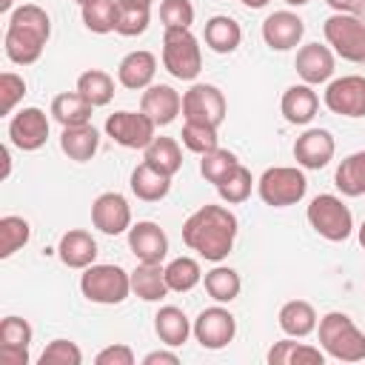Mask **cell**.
Here are the masks:
<instances>
[{
	"instance_id": "cell-26",
	"label": "cell",
	"mask_w": 365,
	"mask_h": 365,
	"mask_svg": "<svg viewBox=\"0 0 365 365\" xmlns=\"http://www.w3.org/2000/svg\"><path fill=\"white\" fill-rule=\"evenodd\" d=\"M279 328L288 334V336H294V339H302V336H308V334H314L317 331V311H314V305L311 302H305V299H291V302H285L282 308H279Z\"/></svg>"
},
{
	"instance_id": "cell-50",
	"label": "cell",
	"mask_w": 365,
	"mask_h": 365,
	"mask_svg": "<svg viewBox=\"0 0 365 365\" xmlns=\"http://www.w3.org/2000/svg\"><path fill=\"white\" fill-rule=\"evenodd\" d=\"M0 157H3V180L9 177V171H11V157H9V148H3L0 151Z\"/></svg>"
},
{
	"instance_id": "cell-54",
	"label": "cell",
	"mask_w": 365,
	"mask_h": 365,
	"mask_svg": "<svg viewBox=\"0 0 365 365\" xmlns=\"http://www.w3.org/2000/svg\"><path fill=\"white\" fill-rule=\"evenodd\" d=\"M288 6H305V3H311V0H285Z\"/></svg>"
},
{
	"instance_id": "cell-44",
	"label": "cell",
	"mask_w": 365,
	"mask_h": 365,
	"mask_svg": "<svg viewBox=\"0 0 365 365\" xmlns=\"http://www.w3.org/2000/svg\"><path fill=\"white\" fill-rule=\"evenodd\" d=\"M23 94H26V80L14 71H3L0 74V111L11 114L14 106L23 100Z\"/></svg>"
},
{
	"instance_id": "cell-49",
	"label": "cell",
	"mask_w": 365,
	"mask_h": 365,
	"mask_svg": "<svg viewBox=\"0 0 365 365\" xmlns=\"http://www.w3.org/2000/svg\"><path fill=\"white\" fill-rule=\"evenodd\" d=\"M334 11H339V14H359V11H365V0H325Z\"/></svg>"
},
{
	"instance_id": "cell-36",
	"label": "cell",
	"mask_w": 365,
	"mask_h": 365,
	"mask_svg": "<svg viewBox=\"0 0 365 365\" xmlns=\"http://www.w3.org/2000/svg\"><path fill=\"white\" fill-rule=\"evenodd\" d=\"M165 282L171 291L177 294H185L191 288H197L202 282V271H200V262L194 257H174L168 265H165Z\"/></svg>"
},
{
	"instance_id": "cell-56",
	"label": "cell",
	"mask_w": 365,
	"mask_h": 365,
	"mask_svg": "<svg viewBox=\"0 0 365 365\" xmlns=\"http://www.w3.org/2000/svg\"><path fill=\"white\" fill-rule=\"evenodd\" d=\"M134 3H148V6H151V0H134Z\"/></svg>"
},
{
	"instance_id": "cell-47",
	"label": "cell",
	"mask_w": 365,
	"mask_h": 365,
	"mask_svg": "<svg viewBox=\"0 0 365 365\" xmlns=\"http://www.w3.org/2000/svg\"><path fill=\"white\" fill-rule=\"evenodd\" d=\"M29 348L23 345H0V365H26Z\"/></svg>"
},
{
	"instance_id": "cell-43",
	"label": "cell",
	"mask_w": 365,
	"mask_h": 365,
	"mask_svg": "<svg viewBox=\"0 0 365 365\" xmlns=\"http://www.w3.org/2000/svg\"><path fill=\"white\" fill-rule=\"evenodd\" d=\"M160 20L165 29H191V23H194L191 0H163L160 3Z\"/></svg>"
},
{
	"instance_id": "cell-27",
	"label": "cell",
	"mask_w": 365,
	"mask_h": 365,
	"mask_svg": "<svg viewBox=\"0 0 365 365\" xmlns=\"http://www.w3.org/2000/svg\"><path fill=\"white\" fill-rule=\"evenodd\" d=\"M271 365H322L325 362V351L305 345V342H294V336L279 339L271 345L268 356Z\"/></svg>"
},
{
	"instance_id": "cell-1",
	"label": "cell",
	"mask_w": 365,
	"mask_h": 365,
	"mask_svg": "<svg viewBox=\"0 0 365 365\" xmlns=\"http://www.w3.org/2000/svg\"><path fill=\"white\" fill-rule=\"evenodd\" d=\"M237 217L225 205H202L182 222V242L208 262H222L237 240Z\"/></svg>"
},
{
	"instance_id": "cell-10",
	"label": "cell",
	"mask_w": 365,
	"mask_h": 365,
	"mask_svg": "<svg viewBox=\"0 0 365 365\" xmlns=\"http://www.w3.org/2000/svg\"><path fill=\"white\" fill-rule=\"evenodd\" d=\"M237 336V319L228 308L220 305H211V308H202L194 319V339L208 348V351H220L225 348L228 342H234Z\"/></svg>"
},
{
	"instance_id": "cell-14",
	"label": "cell",
	"mask_w": 365,
	"mask_h": 365,
	"mask_svg": "<svg viewBox=\"0 0 365 365\" xmlns=\"http://www.w3.org/2000/svg\"><path fill=\"white\" fill-rule=\"evenodd\" d=\"M91 222L97 231L117 237L123 231L131 228V205L123 194L117 191H106L91 202Z\"/></svg>"
},
{
	"instance_id": "cell-19",
	"label": "cell",
	"mask_w": 365,
	"mask_h": 365,
	"mask_svg": "<svg viewBox=\"0 0 365 365\" xmlns=\"http://www.w3.org/2000/svg\"><path fill=\"white\" fill-rule=\"evenodd\" d=\"M128 248L140 262H163L168 254V237L157 222L143 220L128 228Z\"/></svg>"
},
{
	"instance_id": "cell-37",
	"label": "cell",
	"mask_w": 365,
	"mask_h": 365,
	"mask_svg": "<svg viewBox=\"0 0 365 365\" xmlns=\"http://www.w3.org/2000/svg\"><path fill=\"white\" fill-rule=\"evenodd\" d=\"M31 237V225L29 220L17 217V214H6L0 217V257L9 259L14 251H20Z\"/></svg>"
},
{
	"instance_id": "cell-12",
	"label": "cell",
	"mask_w": 365,
	"mask_h": 365,
	"mask_svg": "<svg viewBox=\"0 0 365 365\" xmlns=\"http://www.w3.org/2000/svg\"><path fill=\"white\" fill-rule=\"evenodd\" d=\"M322 100H325V108L339 117H365V77L345 74L331 80Z\"/></svg>"
},
{
	"instance_id": "cell-35",
	"label": "cell",
	"mask_w": 365,
	"mask_h": 365,
	"mask_svg": "<svg viewBox=\"0 0 365 365\" xmlns=\"http://www.w3.org/2000/svg\"><path fill=\"white\" fill-rule=\"evenodd\" d=\"M77 91L97 108V106H108L114 97V80L111 74L100 71V68H88L77 77Z\"/></svg>"
},
{
	"instance_id": "cell-3",
	"label": "cell",
	"mask_w": 365,
	"mask_h": 365,
	"mask_svg": "<svg viewBox=\"0 0 365 365\" xmlns=\"http://www.w3.org/2000/svg\"><path fill=\"white\" fill-rule=\"evenodd\" d=\"M319 345L328 356L339 362H362L365 359V334L356 328V322L342 311H328L317 322Z\"/></svg>"
},
{
	"instance_id": "cell-18",
	"label": "cell",
	"mask_w": 365,
	"mask_h": 365,
	"mask_svg": "<svg viewBox=\"0 0 365 365\" xmlns=\"http://www.w3.org/2000/svg\"><path fill=\"white\" fill-rule=\"evenodd\" d=\"M140 111L160 128L177 120V114L182 111V97L165 83H151L140 97Z\"/></svg>"
},
{
	"instance_id": "cell-32",
	"label": "cell",
	"mask_w": 365,
	"mask_h": 365,
	"mask_svg": "<svg viewBox=\"0 0 365 365\" xmlns=\"http://www.w3.org/2000/svg\"><path fill=\"white\" fill-rule=\"evenodd\" d=\"M334 185L345 197H362L365 194V151H354L336 165Z\"/></svg>"
},
{
	"instance_id": "cell-15",
	"label": "cell",
	"mask_w": 365,
	"mask_h": 365,
	"mask_svg": "<svg viewBox=\"0 0 365 365\" xmlns=\"http://www.w3.org/2000/svg\"><path fill=\"white\" fill-rule=\"evenodd\" d=\"M334 151H336V143L328 128H308L294 143V160L308 171L325 168L334 160Z\"/></svg>"
},
{
	"instance_id": "cell-30",
	"label": "cell",
	"mask_w": 365,
	"mask_h": 365,
	"mask_svg": "<svg viewBox=\"0 0 365 365\" xmlns=\"http://www.w3.org/2000/svg\"><path fill=\"white\" fill-rule=\"evenodd\" d=\"M94 106L80 94V91H63L51 100V117L66 128V125H83L91 123Z\"/></svg>"
},
{
	"instance_id": "cell-31",
	"label": "cell",
	"mask_w": 365,
	"mask_h": 365,
	"mask_svg": "<svg viewBox=\"0 0 365 365\" xmlns=\"http://www.w3.org/2000/svg\"><path fill=\"white\" fill-rule=\"evenodd\" d=\"M143 160L168 177H174L182 168V151H180V143L174 137H154L143 148Z\"/></svg>"
},
{
	"instance_id": "cell-5",
	"label": "cell",
	"mask_w": 365,
	"mask_h": 365,
	"mask_svg": "<svg viewBox=\"0 0 365 365\" xmlns=\"http://www.w3.org/2000/svg\"><path fill=\"white\" fill-rule=\"evenodd\" d=\"M308 191V180L297 165H274L265 168L257 180V194L271 208H288L297 205Z\"/></svg>"
},
{
	"instance_id": "cell-53",
	"label": "cell",
	"mask_w": 365,
	"mask_h": 365,
	"mask_svg": "<svg viewBox=\"0 0 365 365\" xmlns=\"http://www.w3.org/2000/svg\"><path fill=\"white\" fill-rule=\"evenodd\" d=\"M359 245H362V248H365V222H362V225H359Z\"/></svg>"
},
{
	"instance_id": "cell-22",
	"label": "cell",
	"mask_w": 365,
	"mask_h": 365,
	"mask_svg": "<svg viewBox=\"0 0 365 365\" xmlns=\"http://www.w3.org/2000/svg\"><path fill=\"white\" fill-rule=\"evenodd\" d=\"M57 254H60L63 265L83 271V268L94 265V259H97V240L88 231H83V228H71V231H66L60 237Z\"/></svg>"
},
{
	"instance_id": "cell-25",
	"label": "cell",
	"mask_w": 365,
	"mask_h": 365,
	"mask_svg": "<svg viewBox=\"0 0 365 365\" xmlns=\"http://www.w3.org/2000/svg\"><path fill=\"white\" fill-rule=\"evenodd\" d=\"M131 291L145 302H160L171 291L165 282V268L160 262H140L131 271Z\"/></svg>"
},
{
	"instance_id": "cell-2",
	"label": "cell",
	"mask_w": 365,
	"mask_h": 365,
	"mask_svg": "<svg viewBox=\"0 0 365 365\" xmlns=\"http://www.w3.org/2000/svg\"><path fill=\"white\" fill-rule=\"evenodd\" d=\"M48 37H51V17L37 3H26L9 14L3 34L6 57L17 66H31L40 60Z\"/></svg>"
},
{
	"instance_id": "cell-24",
	"label": "cell",
	"mask_w": 365,
	"mask_h": 365,
	"mask_svg": "<svg viewBox=\"0 0 365 365\" xmlns=\"http://www.w3.org/2000/svg\"><path fill=\"white\" fill-rule=\"evenodd\" d=\"M60 148L68 160L74 163H86L97 154L100 148V134L91 123H83V125H66L63 134H60Z\"/></svg>"
},
{
	"instance_id": "cell-8",
	"label": "cell",
	"mask_w": 365,
	"mask_h": 365,
	"mask_svg": "<svg viewBox=\"0 0 365 365\" xmlns=\"http://www.w3.org/2000/svg\"><path fill=\"white\" fill-rule=\"evenodd\" d=\"M325 43L348 63H365V23L359 14H331L322 23Z\"/></svg>"
},
{
	"instance_id": "cell-7",
	"label": "cell",
	"mask_w": 365,
	"mask_h": 365,
	"mask_svg": "<svg viewBox=\"0 0 365 365\" xmlns=\"http://www.w3.org/2000/svg\"><path fill=\"white\" fill-rule=\"evenodd\" d=\"M163 66L177 80H194L202 68L200 40L191 29H165L163 34Z\"/></svg>"
},
{
	"instance_id": "cell-17",
	"label": "cell",
	"mask_w": 365,
	"mask_h": 365,
	"mask_svg": "<svg viewBox=\"0 0 365 365\" xmlns=\"http://www.w3.org/2000/svg\"><path fill=\"white\" fill-rule=\"evenodd\" d=\"M334 51L331 46H322V43H305L299 51H297V60H294V68L299 74L302 83L308 86H319V83H328L334 77Z\"/></svg>"
},
{
	"instance_id": "cell-40",
	"label": "cell",
	"mask_w": 365,
	"mask_h": 365,
	"mask_svg": "<svg viewBox=\"0 0 365 365\" xmlns=\"http://www.w3.org/2000/svg\"><path fill=\"white\" fill-rule=\"evenodd\" d=\"M251 188H254V177L245 165H237L220 185H217V194L222 202L228 205H237V202H245L251 197Z\"/></svg>"
},
{
	"instance_id": "cell-21",
	"label": "cell",
	"mask_w": 365,
	"mask_h": 365,
	"mask_svg": "<svg viewBox=\"0 0 365 365\" xmlns=\"http://www.w3.org/2000/svg\"><path fill=\"white\" fill-rule=\"evenodd\" d=\"M317 108H319V97L314 91V86L308 83H297V86H288L282 100H279V111L282 117L291 123V125H305L317 117Z\"/></svg>"
},
{
	"instance_id": "cell-23",
	"label": "cell",
	"mask_w": 365,
	"mask_h": 365,
	"mask_svg": "<svg viewBox=\"0 0 365 365\" xmlns=\"http://www.w3.org/2000/svg\"><path fill=\"white\" fill-rule=\"evenodd\" d=\"M154 331L160 336V342H165L168 348H180L188 342V336L194 334V325L188 322L185 311L177 305H163L154 314Z\"/></svg>"
},
{
	"instance_id": "cell-16",
	"label": "cell",
	"mask_w": 365,
	"mask_h": 365,
	"mask_svg": "<svg viewBox=\"0 0 365 365\" xmlns=\"http://www.w3.org/2000/svg\"><path fill=\"white\" fill-rule=\"evenodd\" d=\"M305 34V23L299 14L282 9V11H274L262 20V40L268 48L274 51H288V48H297L299 40Z\"/></svg>"
},
{
	"instance_id": "cell-41",
	"label": "cell",
	"mask_w": 365,
	"mask_h": 365,
	"mask_svg": "<svg viewBox=\"0 0 365 365\" xmlns=\"http://www.w3.org/2000/svg\"><path fill=\"white\" fill-rule=\"evenodd\" d=\"M180 137H182V145H185L188 151H194V154H205V151H211V148L220 145L217 128H214V125H205V123H188V120H185Z\"/></svg>"
},
{
	"instance_id": "cell-29",
	"label": "cell",
	"mask_w": 365,
	"mask_h": 365,
	"mask_svg": "<svg viewBox=\"0 0 365 365\" xmlns=\"http://www.w3.org/2000/svg\"><path fill=\"white\" fill-rule=\"evenodd\" d=\"M131 191L137 194V200L143 202H157L171 191V177L157 171L154 165H148L145 160L131 171Z\"/></svg>"
},
{
	"instance_id": "cell-34",
	"label": "cell",
	"mask_w": 365,
	"mask_h": 365,
	"mask_svg": "<svg viewBox=\"0 0 365 365\" xmlns=\"http://www.w3.org/2000/svg\"><path fill=\"white\" fill-rule=\"evenodd\" d=\"M151 23V6L134 0H117V26L114 31L123 37H137Z\"/></svg>"
},
{
	"instance_id": "cell-13",
	"label": "cell",
	"mask_w": 365,
	"mask_h": 365,
	"mask_svg": "<svg viewBox=\"0 0 365 365\" xmlns=\"http://www.w3.org/2000/svg\"><path fill=\"white\" fill-rule=\"evenodd\" d=\"M9 140L20 151H37V148H43L46 140H48V117H46V111L37 108V106L20 108L9 120Z\"/></svg>"
},
{
	"instance_id": "cell-46",
	"label": "cell",
	"mask_w": 365,
	"mask_h": 365,
	"mask_svg": "<svg viewBox=\"0 0 365 365\" xmlns=\"http://www.w3.org/2000/svg\"><path fill=\"white\" fill-rule=\"evenodd\" d=\"M94 362H97V365H134V351H131L128 345L117 342V345L103 348V351L94 356Z\"/></svg>"
},
{
	"instance_id": "cell-39",
	"label": "cell",
	"mask_w": 365,
	"mask_h": 365,
	"mask_svg": "<svg viewBox=\"0 0 365 365\" xmlns=\"http://www.w3.org/2000/svg\"><path fill=\"white\" fill-rule=\"evenodd\" d=\"M83 9V23L94 34H108L117 26V0H88Z\"/></svg>"
},
{
	"instance_id": "cell-52",
	"label": "cell",
	"mask_w": 365,
	"mask_h": 365,
	"mask_svg": "<svg viewBox=\"0 0 365 365\" xmlns=\"http://www.w3.org/2000/svg\"><path fill=\"white\" fill-rule=\"evenodd\" d=\"M11 3L14 0H0V11H11Z\"/></svg>"
},
{
	"instance_id": "cell-38",
	"label": "cell",
	"mask_w": 365,
	"mask_h": 365,
	"mask_svg": "<svg viewBox=\"0 0 365 365\" xmlns=\"http://www.w3.org/2000/svg\"><path fill=\"white\" fill-rule=\"evenodd\" d=\"M202 160H200V174L208 180V182H214V185H220L237 165H240V160H237V154L234 151H228V148H211V151H205V154H200Z\"/></svg>"
},
{
	"instance_id": "cell-42",
	"label": "cell",
	"mask_w": 365,
	"mask_h": 365,
	"mask_svg": "<svg viewBox=\"0 0 365 365\" xmlns=\"http://www.w3.org/2000/svg\"><path fill=\"white\" fill-rule=\"evenodd\" d=\"M80 362H83V351L71 339H51L40 354V365H80Z\"/></svg>"
},
{
	"instance_id": "cell-33",
	"label": "cell",
	"mask_w": 365,
	"mask_h": 365,
	"mask_svg": "<svg viewBox=\"0 0 365 365\" xmlns=\"http://www.w3.org/2000/svg\"><path fill=\"white\" fill-rule=\"evenodd\" d=\"M202 282H205V291H208V297L214 302H234L240 297V288H242L240 274L234 268H228V265H214L202 277Z\"/></svg>"
},
{
	"instance_id": "cell-9",
	"label": "cell",
	"mask_w": 365,
	"mask_h": 365,
	"mask_svg": "<svg viewBox=\"0 0 365 365\" xmlns=\"http://www.w3.org/2000/svg\"><path fill=\"white\" fill-rule=\"evenodd\" d=\"M225 94L211 86V83H194L185 94H182V117L188 123H205L220 128L225 120Z\"/></svg>"
},
{
	"instance_id": "cell-28",
	"label": "cell",
	"mask_w": 365,
	"mask_h": 365,
	"mask_svg": "<svg viewBox=\"0 0 365 365\" xmlns=\"http://www.w3.org/2000/svg\"><path fill=\"white\" fill-rule=\"evenodd\" d=\"M205 46L211 48V51H217V54H231V51H237V46H240V40H242V29H240V23L234 20V17H228V14H214L208 23H205Z\"/></svg>"
},
{
	"instance_id": "cell-11",
	"label": "cell",
	"mask_w": 365,
	"mask_h": 365,
	"mask_svg": "<svg viewBox=\"0 0 365 365\" xmlns=\"http://www.w3.org/2000/svg\"><path fill=\"white\" fill-rule=\"evenodd\" d=\"M157 125L143 111H114L106 120V134L123 148H145L154 140Z\"/></svg>"
},
{
	"instance_id": "cell-55",
	"label": "cell",
	"mask_w": 365,
	"mask_h": 365,
	"mask_svg": "<svg viewBox=\"0 0 365 365\" xmlns=\"http://www.w3.org/2000/svg\"><path fill=\"white\" fill-rule=\"evenodd\" d=\"M74 3H77V6H86V3H88V0H74Z\"/></svg>"
},
{
	"instance_id": "cell-51",
	"label": "cell",
	"mask_w": 365,
	"mask_h": 365,
	"mask_svg": "<svg viewBox=\"0 0 365 365\" xmlns=\"http://www.w3.org/2000/svg\"><path fill=\"white\" fill-rule=\"evenodd\" d=\"M242 6H248V9H262V6H268V0H242Z\"/></svg>"
},
{
	"instance_id": "cell-6",
	"label": "cell",
	"mask_w": 365,
	"mask_h": 365,
	"mask_svg": "<svg viewBox=\"0 0 365 365\" xmlns=\"http://www.w3.org/2000/svg\"><path fill=\"white\" fill-rule=\"evenodd\" d=\"M311 228L328 242H345L354 231V214L336 194H317L305 211Z\"/></svg>"
},
{
	"instance_id": "cell-45",
	"label": "cell",
	"mask_w": 365,
	"mask_h": 365,
	"mask_svg": "<svg viewBox=\"0 0 365 365\" xmlns=\"http://www.w3.org/2000/svg\"><path fill=\"white\" fill-rule=\"evenodd\" d=\"M31 336H34V331L23 317L0 319V345H23V348H29Z\"/></svg>"
},
{
	"instance_id": "cell-20",
	"label": "cell",
	"mask_w": 365,
	"mask_h": 365,
	"mask_svg": "<svg viewBox=\"0 0 365 365\" xmlns=\"http://www.w3.org/2000/svg\"><path fill=\"white\" fill-rule=\"evenodd\" d=\"M157 74V57L145 48H137V51H128L120 66H117V80L123 88H131V91H140V88H148L151 80Z\"/></svg>"
},
{
	"instance_id": "cell-48",
	"label": "cell",
	"mask_w": 365,
	"mask_h": 365,
	"mask_svg": "<svg viewBox=\"0 0 365 365\" xmlns=\"http://www.w3.org/2000/svg\"><path fill=\"white\" fill-rule=\"evenodd\" d=\"M143 365H180V356L174 351H151L143 356Z\"/></svg>"
},
{
	"instance_id": "cell-4",
	"label": "cell",
	"mask_w": 365,
	"mask_h": 365,
	"mask_svg": "<svg viewBox=\"0 0 365 365\" xmlns=\"http://www.w3.org/2000/svg\"><path fill=\"white\" fill-rule=\"evenodd\" d=\"M80 291L88 302L97 305H120L131 294V274L111 262H94L83 268Z\"/></svg>"
}]
</instances>
